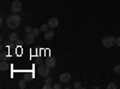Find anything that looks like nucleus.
Returning <instances> with one entry per match:
<instances>
[{"instance_id":"f257e3e1","label":"nucleus","mask_w":120,"mask_h":89,"mask_svg":"<svg viewBox=\"0 0 120 89\" xmlns=\"http://www.w3.org/2000/svg\"><path fill=\"white\" fill-rule=\"evenodd\" d=\"M21 22H22V18L17 13H12L7 17L6 24H7V28H10V29H17L21 25Z\"/></svg>"},{"instance_id":"f03ea898","label":"nucleus","mask_w":120,"mask_h":89,"mask_svg":"<svg viewBox=\"0 0 120 89\" xmlns=\"http://www.w3.org/2000/svg\"><path fill=\"white\" fill-rule=\"evenodd\" d=\"M115 42H116V39H115L114 36H111V35L103 37V40H102V45H103L105 47H107V48L113 47V46L115 45Z\"/></svg>"},{"instance_id":"7ed1b4c3","label":"nucleus","mask_w":120,"mask_h":89,"mask_svg":"<svg viewBox=\"0 0 120 89\" xmlns=\"http://www.w3.org/2000/svg\"><path fill=\"white\" fill-rule=\"evenodd\" d=\"M37 72H38V75L41 77H47L49 75V72H51V67H48L46 64L45 65H38Z\"/></svg>"},{"instance_id":"20e7f679","label":"nucleus","mask_w":120,"mask_h":89,"mask_svg":"<svg viewBox=\"0 0 120 89\" xmlns=\"http://www.w3.org/2000/svg\"><path fill=\"white\" fill-rule=\"evenodd\" d=\"M22 10V3L19 1V0H15L11 5V11L12 13H18L19 11Z\"/></svg>"},{"instance_id":"39448f33","label":"nucleus","mask_w":120,"mask_h":89,"mask_svg":"<svg viewBox=\"0 0 120 89\" xmlns=\"http://www.w3.org/2000/svg\"><path fill=\"white\" fill-rule=\"evenodd\" d=\"M59 81L61 82L63 84H66L68 83L70 81H71V74H68V72H64L59 76Z\"/></svg>"},{"instance_id":"423d86ee","label":"nucleus","mask_w":120,"mask_h":89,"mask_svg":"<svg viewBox=\"0 0 120 89\" xmlns=\"http://www.w3.org/2000/svg\"><path fill=\"white\" fill-rule=\"evenodd\" d=\"M46 65L48 66V67H54L55 65H56V62H55V59L54 58H52V57H49V58H47L46 59Z\"/></svg>"},{"instance_id":"0eeeda50","label":"nucleus","mask_w":120,"mask_h":89,"mask_svg":"<svg viewBox=\"0 0 120 89\" xmlns=\"http://www.w3.org/2000/svg\"><path fill=\"white\" fill-rule=\"evenodd\" d=\"M48 25L51 27V29L56 28V27L59 25V21H58V18H51V19L48 21Z\"/></svg>"},{"instance_id":"6e6552de","label":"nucleus","mask_w":120,"mask_h":89,"mask_svg":"<svg viewBox=\"0 0 120 89\" xmlns=\"http://www.w3.org/2000/svg\"><path fill=\"white\" fill-rule=\"evenodd\" d=\"M53 37H54V31L52 30V29H49L48 31H46V33H45V40L49 41V40H52Z\"/></svg>"},{"instance_id":"1a4fd4ad","label":"nucleus","mask_w":120,"mask_h":89,"mask_svg":"<svg viewBox=\"0 0 120 89\" xmlns=\"http://www.w3.org/2000/svg\"><path fill=\"white\" fill-rule=\"evenodd\" d=\"M34 41H35V35H34L33 33L25 35V42H26V43H33Z\"/></svg>"},{"instance_id":"9d476101","label":"nucleus","mask_w":120,"mask_h":89,"mask_svg":"<svg viewBox=\"0 0 120 89\" xmlns=\"http://www.w3.org/2000/svg\"><path fill=\"white\" fill-rule=\"evenodd\" d=\"M18 40V36H17V33H11L8 35V41L10 42H16Z\"/></svg>"},{"instance_id":"9b49d317","label":"nucleus","mask_w":120,"mask_h":89,"mask_svg":"<svg viewBox=\"0 0 120 89\" xmlns=\"http://www.w3.org/2000/svg\"><path fill=\"white\" fill-rule=\"evenodd\" d=\"M7 69H8L7 62H6V60H1V63H0V70H1V71H5V70H7Z\"/></svg>"},{"instance_id":"f8f14e48","label":"nucleus","mask_w":120,"mask_h":89,"mask_svg":"<svg viewBox=\"0 0 120 89\" xmlns=\"http://www.w3.org/2000/svg\"><path fill=\"white\" fill-rule=\"evenodd\" d=\"M49 29H51V27L48 25V23H47V24L45 23V24H42L41 27H40V30H41V33H46V31L49 30Z\"/></svg>"},{"instance_id":"ddd939ff","label":"nucleus","mask_w":120,"mask_h":89,"mask_svg":"<svg viewBox=\"0 0 120 89\" xmlns=\"http://www.w3.org/2000/svg\"><path fill=\"white\" fill-rule=\"evenodd\" d=\"M72 88H75V89H82V88H83V85H82V83H81V82H76V83L72 85Z\"/></svg>"},{"instance_id":"4468645a","label":"nucleus","mask_w":120,"mask_h":89,"mask_svg":"<svg viewBox=\"0 0 120 89\" xmlns=\"http://www.w3.org/2000/svg\"><path fill=\"white\" fill-rule=\"evenodd\" d=\"M40 31H41V30H40V28H33V34L35 35V36H38L40 35Z\"/></svg>"},{"instance_id":"2eb2a0df","label":"nucleus","mask_w":120,"mask_h":89,"mask_svg":"<svg viewBox=\"0 0 120 89\" xmlns=\"http://www.w3.org/2000/svg\"><path fill=\"white\" fill-rule=\"evenodd\" d=\"M107 88H108V89H116V88H118V85H116L114 82H111V83H109V84L107 85Z\"/></svg>"},{"instance_id":"dca6fc26","label":"nucleus","mask_w":120,"mask_h":89,"mask_svg":"<svg viewBox=\"0 0 120 89\" xmlns=\"http://www.w3.org/2000/svg\"><path fill=\"white\" fill-rule=\"evenodd\" d=\"M24 31H25L26 34H30V33H31V31H33V28H31V27H30V25H26V27L24 28Z\"/></svg>"},{"instance_id":"f3484780","label":"nucleus","mask_w":120,"mask_h":89,"mask_svg":"<svg viewBox=\"0 0 120 89\" xmlns=\"http://www.w3.org/2000/svg\"><path fill=\"white\" fill-rule=\"evenodd\" d=\"M18 87L21 88V89H24V88H25V81H24V80L19 81V83H18Z\"/></svg>"},{"instance_id":"a211bd4d","label":"nucleus","mask_w":120,"mask_h":89,"mask_svg":"<svg viewBox=\"0 0 120 89\" xmlns=\"http://www.w3.org/2000/svg\"><path fill=\"white\" fill-rule=\"evenodd\" d=\"M61 84H63L61 82H59V83H54V84H53V88H54V89H60V88L63 87Z\"/></svg>"},{"instance_id":"6ab92c4d","label":"nucleus","mask_w":120,"mask_h":89,"mask_svg":"<svg viewBox=\"0 0 120 89\" xmlns=\"http://www.w3.org/2000/svg\"><path fill=\"white\" fill-rule=\"evenodd\" d=\"M113 71H114L115 74H120V65H115L114 69H113Z\"/></svg>"},{"instance_id":"aec40b11","label":"nucleus","mask_w":120,"mask_h":89,"mask_svg":"<svg viewBox=\"0 0 120 89\" xmlns=\"http://www.w3.org/2000/svg\"><path fill=\"white\" fill-rule=\"evenodd\" d=\"M46 80H45V82L46 83H51L52 84V82H53V80H52V77H49V76H47V77H45Z\"/></svg>"},{"instance_id":"412c9836","label":"nucleus","mask_w":120,"mask_h":89,"mask_svg":"<svg viewBox=\"0 0 120 89\" xmlns=\"http://www.w3.org/2000/svg\"><path fill=\"white\" fill-rule=\"evenodd\" d=\"M6 53L5 52H1V54H0V59H1V60H6Z\"/></svg>"},{"instance_id":"4be33fe9","label":"nucleus","mask_w":120,"mask_h":89,"mask_svg":"<svg viewBox=\"0 0 120 89\" xmlns=\"http://www.w3.org/2000/svg\"><path fill=\"white\" fill-rule=\"evenodd\" d=\"M51 88H53V85H52L51 83H46V84L43 85V89H51Z\"/></svg>"},{"instance_id":"5701e85b","label":"nucleus","mask_w":120,"mask_h":89,"mask_svg":"<svg viewBox=\"0 0 120 89\" xmlns=\"http://www.w3.org/2000/svg\"><path fill=\"white\" fill-rule=\"evenodd\" d=\"M115 45L120 47V37H118V39H116V42H115Z\"/></svg>"}]
</instances>
